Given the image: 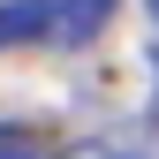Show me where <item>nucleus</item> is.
Wrapping results in <instances>:
<instances>
[{"label":"nucleus","mask_w":159,"mask_h":159,"mask_svg":"<svg viewBox=\"0 0 159 159\" xmlns=\"http://www.w3.org/2000/svg\"><path fill=\"white\" fill-rule=\"evenodd\" d=\"M114 8H121V0H53V38H61V46H91V38L114 23Z\"/></svg>","instance_id":"nucleus-1"},{"label":"nucleus","mask_w":159,"mask_h":159,"mask_svg":"<svg viewBox=\"0 0 159 159\" xmlns=\"http://www.w3.org/2000/svg\"><path fill=\"white\" fill-rule=\"evenodd\" d=\"M0 38H8V46L53 38V0H8V8H0Z\"/></svg>","instance_id":"nucleus-2"},{"label":"nucleus","mask_w":159,"mask_h":159,"mask_svg":"<svg viewBox=\"0 0 159 159\" xmlns=\"http://www.w3.org/2000/svg\"><path fill=\"white\" fill-rule=\"evenodd\" d=\"M0 159H38V136L30 129H8V136H0Z\"/></svg>","instance_id":"nucleus-3"},{"label":"nucleus","mask_w":159,"mask_h":159,"mask_svg":"<svg viewBox=\"0 0 159 159\" xmlns=\"http://www.w3.org/2000/svg\"><path fill=\"white\" fill-rule=\"evenodd\" d=\"M61 159H136V152H129V144H68Z\"/></svg>","instance_id":"nucleus-4"},{"label":"nucleus","mask_w":159,"mask_h":159,"mask_svg":"<svg viewBox=\"0 0 159 159\" xmlns=\"http://www.w3.org/2000/svg\"><path fill=\"white\" fill-rule=\"evenodd\" d=\"M144 8H152V23H159V0H144Z\"/></svg>","instance_id":"nucleus-5"},{"label":"nucleus","mask_w":159,"mask_h":159,"mask_svg":"<svg viewBox=\"0 0 159 159\" xmlns=\"http://www.w3.org/2000/svg\"><path fill=\"white\" fill-rule=\"evenodd\" d=\"M152 61H159V38H152Z\"/></svg>","instance_id":"nucleus-6"}]
</instances>
